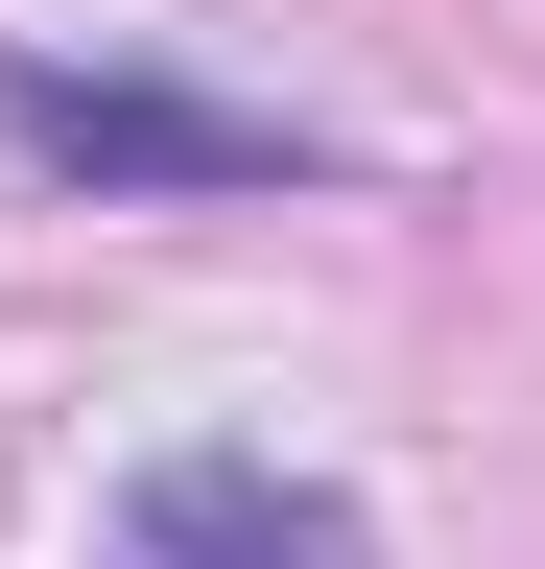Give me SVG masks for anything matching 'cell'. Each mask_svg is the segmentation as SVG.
<instances>
[{
	"instance_id": "cell-2",
	"label": "cell",
	"mask_w": 545,
	"mask_h": 569,
	"mask_svg": "<svg viewBox=\"0 0 545 569\" xmlns=\"http://www.w3.org/2000/svg\"><path fill=\"white\" fill-rule=\"evenodd\" d=\"M119 569H380V522L285 451H143L119 475Z\"/></svg>"
},
{
	"instance_id": "cell-1",
	"label": "cell",
	"mask_w": 545,
	"mask_h": 569,
	"mask_svg": "<svg viewBox=\"0 0 545 569\" xmlns=\"http://www.w3.org/2000/svg\"><path fill=\"white\" fill-rule=\"evenodd\" d=\"M0 142L48 190H356V142H309L261 96H190V71H72V48H0Z\"/></svg>"
}]
</instances>
